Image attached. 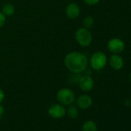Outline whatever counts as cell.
Returning a JSON list of instances; mask_svg holds the SVG:
<instances>
[{
    "label": "cell",
    "instance_id": "1",
    "mask_svg": "<svg viewBox=\"0 0 131 131\" xmlns=\"http://www.w3.org/2000/svg\"><path fill=\"white\" fill-rule=\"evenodd\" d=\"M89 60L86 55L80 52H69L64 58V65L72 73H82L88 67Z\"/></svg>",
    "mask_w": 131,
    "mask_h": 131
},
{
    "label": "cell",
    "instance_id": "2",
    "mask_svg": "<svg viewBox=\"0 0 131 131\" xmlns=\"http://www.w3.org/2000/svg\"><path fill=\"white\" fill-rule=\"evenodd\" d=\"M90 67L93 70L99 71L103 70L108 62L107 56L102 51L95 52L90 59L89 61Z\"/></svg>",
    "mask_w": 131,
    "mask_h": 131
},
{
    "label": "cell",
    "instance_id": "3",
    "mask_svg": "<svg viewBox=\"0 0 131 131\" xmlns=\"http://www.w3.org/2000/svg\"><path fill=\"white\" fill-rule=\"evenodd\" d=\"M56 99L63 106H70L76 101L75 93L69 88L60 89L56 93Z\"/></svg>",
    "mask_w": 131,
    "mask_h": 131
},
{
    "label": "cell",
    "instance_id": "4",
    "mask_svg": "<svg viewBox=\"0 0 131 131\" xmlns=\"http://www.w3.org/2000/svg\"><path fill=\"white\" fill-rule=\"evenodd\" d=\"M75 38L77 42V43L83 46V47H87L90 46V44L93 42V36L89 29L82 27L77 30L75 33Z\"/></svg>",
    "mask_w": 131,
    "mask_h": 131
},
{
    "label": "cell",
    "instance_id": "5",
    "mask_svg": "<svg viewBox=\"0 0 131 131\" xmlns=\"http://www.w3.org/2000/svg\"><path fill=\"white\" fill-rule=\"evenodd\" d=\"M125 48V42L118 37L112 38L107 42V49L113 54H119L124 51Z\"/></svg>",
    "mask_w": 131,
    "mask_h": 131
},
{
    "label": "cell",
    "instance_id": "6",
    "mask_svg": "<svg viewBox=\"0 0 131 131\" xmlns=\"http://www.w3.org/2000/svg\"><path fill=\"white\" fill-rule=\"evenodd\" d=\"M67 109L61 103H55L48 108V114L54 119L62 118L66 115Z\"/></svg>",
    "mask_w": 131,
    "mask_h": 131
},
{
    "label": "cell",
    "instance_id": "7",
    "mask_svg": "<svg viewBox=\"0 0 131 131\" xmlns=\"http://www.w3.org/2000/svg\"><path fill=\"white\" fill-rule=\"evenodd\" d=\"M77 84L82 91L90 92L94 87V80L91 77V76L84 75V76H81Z\"/></svg>",
    "mask_w": 131,
    "mask_h": 131
},
{
    "label": "cell",
    "instance_id": "8",
    "mask_svg": "<svg viewBox=\"0 0 131 131\" xmlns=\"http://www.w3.org/2000/svg\"><path fill=\"white\" fill-rule=\"evenodd\" d=\"M108 61L110 67L114 70H120L123 68L124 60L119 54H112Z\"/></svg>",
    "mask_w": 131,
    "mask_h": 131
},
{
    "label": "cell",
    "instance_id": "9",
    "mask_svg": "<svg viewBox=\"0 0 131 131\" xmlns=\"http://www.w3.org/2000/svg\"><path fill=\"white\" fill-rule=\"evenodd\" d=\"M80 14V8L78 4L75 3H70L66 8V15L70 19H76Z\"/></svg>",
    "mask_w": 131,
    "mask_h": 131
},
{
    "label": "cell",
    "instance_id": "10",
    "mask_svg": "<svg viewBox=\"0 0 131 131\" xmlns=\"http://www.w3.org/2000/svg\"><path fill=\"white\" fill-rule=\"evenodd\" d=\"M77 106L82 110H86L90 108L93 104V99L87 94H82L77 99H76Z\"/></svg>",
    "mask_w": 131,
    "mask_h": 131
},
{
    "label": "cell",
    "instance_id": "11",
    "mask_svg": "<svg viewBox=\"0 0 131 131\" xmlns=\"http://www.w3.org/2000/svg\"><path fill=\"white\" fill-rule=\"evenodd\" d=\"M82 131H97V125L93 120H86L82 126Z\"/></svg>",
    "mask_w": 131,
    "mask_h": 131
},
{
    "label": "cell",
    "instance_id": "12",
    "mask_svg": "<svg viewBox=\"0 0 131 131\" xmlns=\"http://www.w3.org/2000/svg\"><path fill=\"white\" fill-rule=\"evenodd\" d=\"M66 114H67V116L71 118V119H76L79 116V110L77 106H74L73 104H71L68 106V108L66 112Z\"/></svg>",
    "mask_w": 131,
    "mask_h": 131
},
{
    "label": "cell",
    "instance_id": "13",
    "mask_svg": "<svg viewBox=\"0 0 131 131\" xmlns=\"http://www.w3.org/2000/svg\"><path fill=\"white\" fill-rule=\"evenodd\" d=\"M2 13L6 16H11L15 13V7L11 3H6L3 6Z\"/></svg>",
    "mask_w": 131,
    "mask_h": 131
},
{
    "label": "cell",
    "instance_id": "14",
    "mask_svg": "<svg viewBox=\"0 0 131 131\" xmlns=\"http://www.w3.org/2000/svg\"><path fill=\"white\" fill-rule=\"evenodd\" d=\"M94 24V19L93 16H86L83 20V26L84 28H86V29H90L93 27Z\"/></svg>",
    "mask_w": 131,
    "mask_h": 131
},
{
    "label": "cell",
    "instance_id": "15",
    "mask_svg": "<svg viewBox=\"0 0 131 131\" xmlns=\"http://www.w3.org/2000/svg\"><path fill=\"white\" fill-rule=\"evenodd\" d=\"M6 21V16L0 11V28H2L5 25Z\"/></svg>",
    "mask_w": 131,
    "mask_h": 131
},
{
    "label": "cell",
    "instance_id": "16",
    "mask_svg": "<svg viewBox=\"0 0 131 131\" xmlns=\"http://www.w3.org/2000/svg\"><path fill=\"white\" fill-rule=\"evenodd\" d=\"M83 1L88 6H94V5H96L97 3H99L100 0H83Z\"/></svg>",
    "mask_w": 131,
    "mask_h": 131
},
{
    "label": "cell",
    "instance_id": "17",
    "mask_svg": "<svg viewBox=\"0 0 131 131\" xmlns=\"http://www.w3.org/2000/svg\"><path fill=\"white\" fill-rule=\"evenodd\" d=\"M4 97H5V93L3 92V90L1 88H0V104H1V103L3 101Z\"/></svg>",
    "mask_w": 131,
    "mask_h": 131
},
{
    "label": "cell",
    "instance_id": "18",
    "mask_svg": "<svg viewBox=\"0 0 131 131\" xmlns=\"http://www.w3.org/2000/svg\"><path fill=\"white\" fill-rule=\"evenodd\" d=\"M4 113H5V110H4V107L0 104V119H1L4 115Z\"/></svg>",
    "mask_w": 131,
    "mask_h": 131
},
{
    "label": "cell",
    "instance_id": "19",
    "mask_svg": "<svg viewBox=\"0 0 131 131\" xmlns=\"http://www.w3.org/2000/svg\"><path fill=\"white\" fill-rule=\"evenodd\" d=\"M125 104L127 105V106H131V100H126V101H125Z\"/></svg>",
    "mask_w": 131,
    "mask_h": 131
},
{
    "label": "cell",
    "instance_id": "20",
    "mask_svg": "<svg viewBox=\"0 0 131 131\" xmlns=\"http://www.w3.org/2000/svg\"><path fill=\"white\" fill-rule=\"evenodd\" d=\"M129 80H130V82H131V72H130V73H129Z\"/></svg>",
    "mask_w": 131,
    "mask_h": 131
}]
</instances>
